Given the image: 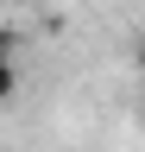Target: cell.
I'll use <instances>...</instances> for the list:
<instances>
[{
	"label": "cell",
	"mask_w": 145,
	"mask_h": 152,
	"mask_svg": "<svg viewBox=\"0 0 145 152\" xmlns=\"http://www.w3.org/2000/svg\"><path fill=\"white\" fill-rule=\"evenodd\" d=\"M6 89H13V64L0 57V95H6Z\"/></svg>",
	"instance_id": "obj_1"
},
{
	"label": "cell",
	"mask_w": 145,
	"mask_h": 152,
	"mask_svg": "<svg viewBox=\"0 0 145 152\" xmlns=\"http://www.w3.org/2000/svg\"><path fill=\"white\" fill-rule=\"evenodd\" d=\"M139 64H145V51H139Z\"/></svg>",
	"instance_id": "obj_2"
},
{
	"label": "cell",
	"mask_w": 145,
	"mask_h": 152,
	"mask_svg": "<svg viewBox=\"0 0 145 152\" xmlns=\"http://www.w3.org/2000/svg\"><path fill=\"white\" fill-rule=\"evenodd\" d=\"M139 108H145V95H139Z\"/></svg>",
	"instance_id": "obj_3"
}]
</instances>
